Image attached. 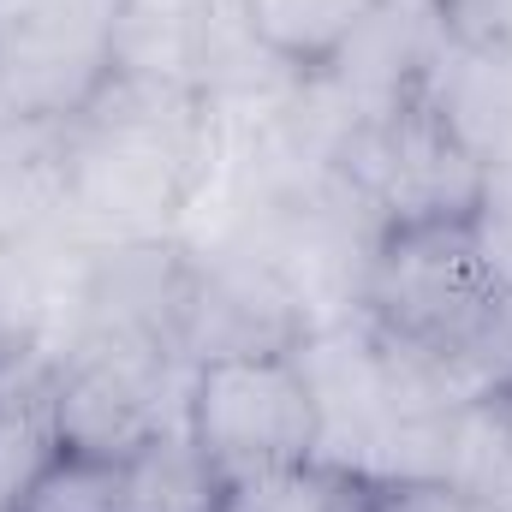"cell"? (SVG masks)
I'll return each mask as SVG.
<instances>
[{
    "instance_id": "obj_1",
    "label": "cell",
    "mask_w": 512,
    "mask_h": 512,
    "mask_svg": "<svg viewBox=\"0 0 512 512\" xmlns=\"http://www.w3.org/2000/svg\"><path fill=\"white\" fill-rule=\"evenodd\" d=\"M358 316L447 405L512 393V304L483 262L477 221L376 233Z\"/></svg>"
},
{
    "instance_id": "obj_2",
    "label": "cell",
    "mask_w": 512,
    "mask_h": 512,
    "mask_svg": "<svg viewBox=\"0 0 512 512\" xmlns=\"http://www.w3.org/2000/svg\"><path fill=\"white\" fill-rule=\"evenodd\" d=\"M209 173V102L179 78L120 72L66 126V215L108 245L167 239Z\"/></svg>"
},
{
    "instance_id": "obj_3",
    "label": "cell",
    "mask_w": 512,
    "mask_h": 512,
    "mask_svg": "<svg viewBox=\"0 0 512 512\" xmlns=\"http://www.w3.org/2000/svg\"><path fill=\"white\" fill-rule=\"evenodd\" d=\"M334 173L376 233L399 227H465L483 215L489 167L459 137L435 90H405L376 114L346 120L334 143Z\"/></svg>"
},
{
    "instance_id": "obj_4",
    "label": "cell",
    "mask_w": 512,
    "mask_h": 512,
    "mask_svg": "<svg viewBox=\"0 0 512 512\" xmlns=\"http://www.w3.org/2000/svg\"><path fill=\"white\" fill-rule=\"evenodd\" d=\"M137 0H0V120L72 126L126 72Z\"/></svg>"
},
{
    "instance_id": "obj_5",
    "label": "cell",
    "mask_w": 512,
    "mask_h": 512,
    "mask_svg": "<svg viewBox=\"0 0 512 512\" xmlns=\"http://www.w3.org/2000/svg\"><path fill=\"white\" fill-rule=\"evenodd\" d=\"M185 429L227 483L304 465L322 453V417L298 352H245L191 364Z\"/></svg>"
},
{
    "instance_id": "obj_6",
    "label": "cell",
    "mask_w": 512,
    "mask_h": 512,
    "mask_svg": "<svg viewBox=\"0 0 512 512\" xmlns=\"http://www.w3.org/2000/svg\"><path fill=\"white\" fill-rule=\"evenodd\" d=\"M191 364L126 334L78 328L66 352H54V429L60 447L131 459L167 423H185Z\"/></svg>"
},
{
    "instance_id": "obj_7",
    "label": "cell",
    "mask_w": 512,
    "mask_h": 512,
    "mask_svg": "<svg viewBox=\"0 0 512 512\" xmlns=\"http://www.w3.org/2000/svg\"><path fill=\"white\" fill-rule=\"evenodd\" d=\"M310 316L280 268L256 256H197L191 310H185V364L203 358H245V352H298Z\"/></svg>"
},
{
    "instance_id": "obj_8",
    "label": "cell",
    "mask_w": 512,
    "mask_h": 512,
    "mask_svg": "<svg viewBox=\"0 0 512 512\" xmlns=\"http://www.w3.org/2000/svg\"><path fill=\"white\" fill-rule=\"evenodd\" d=\"M60 453L54 429V352L42 340L0 358V512L36 483V471Z\"/></svg>"
},
{
    "instance_id": "obj_9",
    "label": "cell",
    "mask_w": 512,
    "mask_h": 512,
    "mask_svg": "<svg viewBox=\"0 0 512 512\" xmlns=\"http://www.w3.org/2000/svg\"><path fill=\"white\" fill-rule=\"evenodd\" d=\"M435 102L459 137L477 149L489 179L512 173V48H447V60L429 78Z\"/></svg>"
},
{
    "instance_id": "obj_10",
    "label": "cell",
    "mask_w": 512,
    "mask_h": 512,
    "mask_svg": "<svg viewBox=\"0 0 512 512\" xmlns=\"http://www.w3.org/2000/svg\"><path fill=\"white\" fill-rule=\"evenodd\" d=\"M376 0H239L251 42L298 78H322L364 30Z\"/></svg>"
},
{
    "instance_id": "obj_11",
    "label": "cell",
    "mask_w": 512,
    "mask_h": 512,
    "mask_svg": "<svg viewBox=\"0 0 512 512\" xmlns=\"http://www.w3.org/2000/svg\"><path fill=\"white\" fill-rule=\"evenodd\" d=\"M221 495L227 477L185 423H167L126 459V512H221Z\"/></svg>"
},
{
    "instance_id": "obj_12",
    "label": "cell",
    "mask_w": 512,
    "mask_h": 512,
    "mask_svg": "<svg viewBox=\"0 0 512 512\" xmlns=\"http://www.w3.org/2000/svg\"><path fill=\"white\" fill-rule=\"evenodd\" d=\"M370 483L376 477H358L334 459H304V465L233 477L221 495V512H364Z\"/></svg>"
},
{
    "instance_id": "obj_13",
    "label": "cell",
    "mask_w": 512,
    "mask_h": 512,
    "mask_svg": "<svg viewBox=\"0 0 512 512\" xmlns=\"http://www.w3.org/2000/svg\"><path fill=\"white\" fill-rule=\"evenodd\" d=\"M12 512H126V459L60 447Z\"/></svg>"
},
{
    "instance_id": "obj_14",
    "label": "cell",
    "mask_w": 512,
    "mask_h": 512,
    "mask_svg": "<svg viewBox=\"0 0 512 512\" xmlns=\"http://www.w3.org/2000/svg\"><path fill=\"white\" fill-rule=\"evenodd\" d=\"M364 512H495L447 477H376Z\"/></svg>"
},
{
    "instance_id": "obj_15",
    "label": "cell",
    "mask_w": 512,
    "mask_h": 512,
    "mask_svg": "<svg viewBox=\"0 0 512 512\" xmlns=\"http://www.w3.org/2000/svg\"><path fill=\"white\" fill-rule=\"evenodd\" d=\"M36 340V304H30V268L12 239H0V358Z\"/></svg>"
},
{
    "instance_id": "obj_16",
    "label": "cell",
    "mask_w": 512,
    "mask_h": 512,
    "mask_svg": "<svg viewBox=\"0 0 512 512\" xmlns=\"http://www.w3.org/2000/svg\"><path fill=\"white\" fill-rule=\"evenodd\" d=\"M459 48H512V0H435Z\"/></svg>"
},
{
    "instance_id": "obj_17",
    "label": "cell",
    "mask_w": 512,
    "mask_h": 512,
    "mask_svg": "<svg viewBox=\"0 0 512 512\" xmlns=\"http://www.w3.org/2000/svg\"><path fill=\"white\" fill-rule=\"evenodd\" d=\"M477 245H483V262L489 274L501 280L512 304V173L489 179V197H483V215H477Z\"/></svg>"
}]
</instances>
